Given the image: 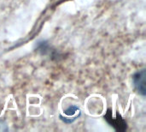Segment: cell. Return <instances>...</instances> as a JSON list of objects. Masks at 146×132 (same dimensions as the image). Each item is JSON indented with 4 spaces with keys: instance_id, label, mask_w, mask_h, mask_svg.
Here are the masks:
<instances>
[{
    "instance_id": "7a4b0ae2",
    "label": "cell",
    "mask_w": 146,
    "mask_h": 132,
    "mask_svg": "<svg viewBox=\"0 0 146 132\" xmlns=\"http://www.w3.org/2000/svg\"><path fill=\"white\" fill-rule=\"evenodd\" d=\"M145 78H146V70L145 69H143L141 70L137 71L133 77V84L136 88V90L139 92V94L142 96H145L146 88H145Z\"/></svg>"
},
{
    "instance_id": "3957f363",
    "label": "cell",
    "mask_w": 146,
    "mask_h": 132,
    "mask_svg": "<svg viewBox=\"0 0 146 132\" xmlns=\"http://www.w3.org/2000/svg\"><path fill=\"white\" fill-rule=\"evenodd\" d=\"M77 111H80V109H79L78 107H76V106H71V107H69L68 109H66L64 111V113L67 116H73V115H74L76 113Z\"/></svg>"
},
{
    "instance_id": "277c9868",
    "label": "cell",
    "mask_w": 146,
    "mask_h": 132,
    "mask_svg": "<svg viewBox=\"0 0 146 132\" xmlns=\"http://www.w3.org/2000/svg\"><path fill=\"white\" fill-rule=\"evenodd\" d=\"M8 125L6 124V122L3 119H0V131H8Z\"/></svg>"
},
{
    "instance_id": "6da1fadb",
    "label": "cell",
    "mask_w": 146,
    "mask_h": 132,
    "mask_svg": "<svg viewBox=\"0 0 146 132\" xmlns=\"http://www.w3.org/2000/svg\"><path fill=\"white\" fill-rule=\"evenodd\" d=\"M104 119L108 122V124H110L116 131L123 132L127 131V122L121 118V116L119 113H116V117L113 118L111 111L108 110L106 115L104 116Z\"/></svg>"
}]
</instances>
